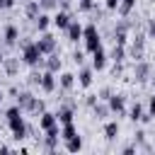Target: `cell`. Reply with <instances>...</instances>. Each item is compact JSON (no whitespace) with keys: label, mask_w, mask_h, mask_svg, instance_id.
I'll return each mask as SVG.
<instances>
[{"label":"cell","mask_w":155,"mask_h":155,"mask_svg":"<svg viewBox=\"0 0 155 155\" xmlns=\"http://www.w3.org/2000/svg\"><path fill=\"white\" fill-rule=\"evenodd\" d=\"M145 34H148V39H155V17L145 19Z\"/></svg>","instance_id":"d6a6232c"},{"label":"cell","mask_w":155,"mask_h":155,"mask_svg":"<svg viewBox=\"0 0 155 155\" xmlns=\"http://www.w3.org/2000/svg\"><path fill=\"white\" fill-rule=\"evenodd\" d=\"M0 46H2V34H0Z\"/></svg>","instance_id":"bcb514c9"},{"label":"cell","mask_w":155,"mask_h":155,"mask_svg":"<svg viewBox=\"0 0 155 155\" xmlns=\"http://www.w3.org/2000/svg\"><path fill=\"white\" fill-rule=\"evenodd\" d=\"M104 7H107L109 12H116V7H119V0H104Z\"/></svg>","instance_id":"ab89813d"},{"label":"cell","mask_w":155,"mask_h":155,"mask_svg":"<svg viewBox=\"0 0 155 155\" xmlns=\"http://www.w3.org/2000/svg\"><path fill=\"white\" fill-rule=\"evenodd\" d=\"M107 61H109V56H107V51L99 46L97 51H92V68L99 73V70H104L107 68Z\"/></svg>","instance_id":"2e32d148"},{"label":"cell","mask_w":155,"mask_h":155,"mask_svg":"<svg viewBox=\"0 0 155 155\" xmlns=\"http://www.w3.org/2000/svg\"><path fill=\"white\" fill-rule=\"evenodd\" d=\"M2 41H5L7 51L12 53V51L17 48V41H19V27H17V24H5V29H2Z\"/></svg>","instance_id":"277c9868"},{"label":"cell","mask_w":155,"mask_h":155,"mask_svg":"<svg viewBox=\"0 0 155 155\" xmlns=\"http://www.w3.org/2000/svg\"><path fill=\"white\" fill-rule=\"evenodd\" d=\"M0 116H2V111H0Z\"/></svg>","instance_id":"c3c4849f"},{"label":"cell","mask_w":155,"mask_h":155,"mask_svg":"<svg viewBox=\"0 0 155 155\" xmlns=\"http://www.w3.org/2000/svg\"><path fill=\"white\" fill-rule=\"evenodd\" d=\"M126 58H131V61H143V58H145V44L131 41V44L126 46Z\"/></svg>","instance_id":"8fae6325"},{"label":"cell","mask_w":155,"mask_h":155,"mask_svg":"<svg viewBox=\"0 0 155 155\" xmlns=\"http://www.w3.org/2000/svg\"><path fill=\"white\" fill-rule=\"evenodd\" d=\"M82 102H85V107H87V109H92V107L99 102V94H85V99H82Z\"/></svg>","instance_id":"d590c367"},{"label":"cell","mask_w":155,"mask_h":155,"mask_svg":"<svg viewBox=\"0 0 155 155\" xmlns=\"http://www.w3.org/2000/svg\"><path fill=\"white\" fill-rule=\"evenodd\" d=\"M82 29H85V27H82L78 19H73V22L68 24V29H65V39H68L70 44H78V41L82 39Z\"/></svg>","instance_id":"5bb4252c"},{"label":"cell","mask_w":155,"mask_h":155,"mask_svg":"<svg viewBox=\"0 0 155 155\" xmlns=\"http://www.w3.org/2000/svg\"><path fill=\"white\" fill-rule=\"evenodd\" d=\"M46 94H53L56 90H58V78H56V73H51V70H44V75H41V85H39Z\"/></svg>","instance_id":"30bf717a"},{"label":"cell","mask_w":155,"mask_h":155,"mask_svg":"<svg viewBox=\"0 0 155 155\" xmlns=\"http://www.w3.org/2000/svg\"><path fill=\"white\" fill-rule=\"evenodd\" d=\"M97 94H99V99H102V102H109V97L114 94V90H111V87L107 85V87H102V90H99Z\"/></svg>","instance_id":"e575fe53"},{"label":"cell","mask_w":155,"mask_h":155,"mask_svg":"<svg viewBox=\"0 0 155 155\" xmlns=\"http://www.w3.org/2000/svg\"><path fill=\"white\" fill-rule=\"evenodd\" d=\"M148 111H150V114L155 116V94H153V97L148 99Z\"/></svg>","instance_id":"b9f144b4"},{"label":"cell","mask_w":155,"mask_h":155,"mask_svg":"<svg viewBox=\"0 0 155 155\" xmlns=\"http://www.w3.org/2000/svg\"><path fill=\"white\" fill-rule=\"evenodd\" d=\"M121 153H124V155H133V153H138V145H136V143L124 145V148H121Z\"/></svg>","instance_id":"f35d334b"},{"label":"cell","mask_w":155,"mask_h":155,"mask_svg":"<svg viewBox=\"0 0 155 155\" xmlns=\"http://www.w3.org/2000/svg\"><path fill=\"white\" fill-rule=\"evenodd\" d=\"M41 111H46V102L36 97V102H34V109H31V116H39Z\"/></svg>","instance_id":"1f68e13d"},{"label":"cell","mask_w":155,"mask_h":155,"mask_svg":"<svg viewBox=\"0 0 155 155\" xmlns=\"http://www.w3.org/2000/svg\"><path fill=\"white\" fill-rule=\"evenodd\" d=\"M109 58H111L114 63H124V61H126V46L114 44V46H111V51H109Z\"/></svg>","instance_id":"603a6c76"},{"label":"cell","mask_w":155,"mask_h":155,"mask_svg":"<svg viewBox=\"0 0 155 155\" xmlns=\"http://www.w3.org/2000/svg\"><path fill=\"white\" fill-rule=\"evenodd\" d=\"M39 5H41V10H58V0H39Z\"/></svg>","instance_id":"836d02e7"},{"label":"cell","mask_w":155,"mask_h":155,"mask_svg":"<svg viewBox=\"0 0 155 155\" xmlns=\"http://www.w3.org/2000/svg\"><path fill=\"white\" fill-rule=\"evenodd\" d=\"M82 41H85V51H87V53H92V51H97V48L102 46V34H99V29H97V22L85 24V29H82Z\"/></svg>","instance_id":"6da1fadb"},{"label":"cell","mask_w":155,"mask_h":155,"mask_svg":"<svg viewBox=\"0 0 155 155\" xmlns=\"http://www.w3.org/2000/svg\"><path fill=\"white\" fill-rule=\"evenodd\" d=\"M75 78H78V75H73V73H68V70H61V73H58V87L65 90V92H70V90L75 87Z\"/></svg>","instance_id":"d6986e66"},{"label":"cell","mask_w":155,"mask_h":155,"mask_svg":"<svg viewBox=\"0 0 155 155\" xmlns=\"http://www.w3.org/2000/svg\"><path fill=\"white\" fill-rule=\"evenodd\" d=\"M65 150H68V153H80V150H82V138H80V136L68 138V140H65Z\"/></svg>","instance_id":"4316f807"},{"label":"cell","mask_w":155,"mask_h":155,"mask_svg":"<svg viewBox=\"0 0 155 155\" xmlns=\"http://www.w3.org/2000/svg\"><path fill=\"white\" fill-rule=\"evenodd\" d=\"M150 2H155V0H150Z\"/></svg>","instance_id":"681fc988"},{"label":"cell","mask_w":155,"mask_h":155,"mask_svg":"<svg viewBox=\"0 0 155 155\" xmlns=\"http://www.w3.org/2000/svg\"><path fill=\"white\" fill-rule=\"evenodd\" d=\"M41 75H44V70H41V68H34V70L27 75V85H31V87L41 85Z\"/></svg>","instance_id":"83f0119b"},{"label":"cell","mask_w":155,"mask_h":155,"mask_svg":"<svg viewBox=\"0 0 155 155\" xmlns=\"http://www.w3.org/2000/svg\"><path fill=\"white\" fill-rule=\"evenodd\" d=\"M70 58H73V63H75V65H78V68H80V65H85V53H82V51H80V48H75V51H73V56H70Z\"/></svg>","instance_id":"4dcf8cb0"},{"label":"cell","mask_w":155,"mask_h":155,"mask_svg":"<svg viewBox=\"0 0 155 155\" xmlns=\"http://www.w3.org/2000/svg\"><path fill=\"white\" fill-rule=\"evenodd\" d=\"M36 121H39V131H48L51 126H56L58 124V116H56V111H41L39 116H36Z\"/></svg>","instance_id":"4fadbf2b"},{"label":"cell","mask_w":155,"mask_h":155,"mask_svg":"<svg viewBox=\"0 0 155 155\" xmlns=\"http://www.w3.org/2000/svg\"><path fill=\"white\" fill-rule=\"evenodd\" d=\"M109 109H111V114H116V116H126V114H128V111H126V97L119 94V92H114V94L109 97Z\"/></svg>","instance_id":"9c48e42d"},{"label":"cell","mask_w":155,"mask_h":155,"mask_svg":"<svg viewBox=\"0 0 155 155\" xmlns=\"http://www.w3.org/2000/svg\"><path fill=\"white\" fill-rule=\"evenodd\" d=\"M150 78H153V65L145 58L143 61H133V80L140 82V85H145Z\"/></svg>","instance_id":"3957f363"},{"label":"cell","mask_w":155,"mask_h":155,"mask_svg":"<svg viewBox=\"0 0 155 155\" xmlns=\"http://www.w3.org/2000/svg\"><path fill=\"white\" fill-rule=\"evenodd\" d=\"M70 22H73V17H70V12H68V10H56V15H53V27H56V29L65 31Z\"/></svg>","instance_id":"9a60e30c"},{"label":"cell","mask_w":155,"mask_h":155,"mask_svg":"<svg viewBox=\"0 0 155 155\" xmlns=\"http://www.w3.org/2000/svg\"><path fill=\"white\" fill-rule=\"evenodd\" d=\"M15 102L19 104V109H22L24 114H31V109H34V102H36V97H34V92H29V90H19V94L15 97Z\"/></svg>","instance_id":"52a82bcc"},{"label":"cell","mask_w":155,"mask_h":155,"mask_svg":"<svg viewBox=\"0 0 155 155\" xmlns=\"http://www.w3.org/2000/svg\"><path fill=\"white\" fill-rule=\"evenodd\" d=\"M19 63H22V58H17V56H5L2 63H0V68H2V73H5L7 78H15V75L19 73Z\"/></svg>","instance_id":"ba28073f"},{"label":"cell","mask_w":155,"mask_h":155,"mask_svg":"<svg viewBox=\"0 0 155 155\" xmlns=\"http://www.w3.org/2000/svg\"><path fill=\"white\" fill-rule=\"evenodd\" d=\"M70 7H73V0H58V10H68L70 12Z\"/></svg>","instance_id":"60d3db41"},{"label":"cell","mask_w":155,"mask_h":155,"mask_svg":"<svg viewBox=\"0 0 155 155\" xmlns=\"http://www.w3.org/2000/svg\"><path fill=\"white\" fill-rule=\"evenodd\" d=\"M39 12H44L41 10V5H39V0H24V17L27 19H36L39 17Z\"/></svg>","instance_id":"44dd1931"},{"label":"cell","mask_w":155,"mask_h":155,"mask_svg":"<svg viewBox=\"0 0 155 155\" xmlns=\"http://www.w3.org/2000/svg\"><path fill=\"white\" fill-rule=\"evenodd\" d=\"M22 114H24V111H22V109H19V104L15 102V104H12V107H10L2 116H5V119H15V116H22Z\"/></svg>","instance_id":"f546056e"},{"label":"cell","mask_w":155,"mask_h":155,"mask_svg":"<svg viewBox=\"0 0 155 155\" xmlns=\"http://www.w3.org/2000/svg\"><path fill=\"white\" fill-rule=\"evenodd\" d=\"M63 68V58H61V48L44 56V63H41V70H51V73H61Z\"/></svg>","instance_id":"8992f818"},{"label":"cell","mask_w":155,"mask_h":155,"mask_svg":"<svg viewBox=\"0 0 155 155\" xmlns=\"http://www.w3.org/2000/svg\"><path fill=\"white\" fill-rule=\"evenodd\" d=\"M73 136H78V128H75V124H73V121H68V124H61V140H68V138H73Z\"/></svg>","instance_id":"484cf974"},{"label":"cell","mask_w":155,"mask_h":155,"mask_svg":"<svg viewBox=\"0 0 155 155\" xmlns=\"http://www.w3.org/2000/svg\"><path fill=\"white\" fill-rule=\"evenodd\" d=\"M15 5H17V0H5V7H7V10H10V7H15Z\"/></svg>","instance_id":"7bdbcfd3"},{"label":"cell","mask_w":155,"mask_h":155,"mask_svg":"<svg viewBox=\"0 0 155 155\" xmlns=\"http://www.w3.org/2000/svg\"><path fill=\"white\" fill-rule=\"evenodd\" d=\"M0 10H7V7H5V0H0Z\"/></svg>","instance_id":"f6af8a7d"},{"label":"cell","mask_w":155,"mask_h":155,"mask_svg":"<svg viewBox=\"0 0 155 155\" xmlns=\"http://www.w3.org/2000/svg\"><path fill=\"white\" fill-rule=\"evenodd\" d=\"M92 116L97 119V121H107L109 116H111V109H109V102H97L94 107H92Z\"/></svg>","instance_id":"e0dca14e"},{"label":"cell","mask_w":155,"mask_h":155,"mask_svg":"<svg viewBox=\"0 0 155 155\" xmlns=\"http://www.w3.org/2000/svg\"><path fill=\"white\" fill-rule=\"evenodd\" d=\"M124 70H126V68H124V63H114V68H111V78H121V75H124Z\"/></svg>","instance_id":"74e56055"},{"label":"cell","mask_w":155,"mask_h":155,"mask_svg":"<svg viewBox=\"0 0 155 155\" xmlns=\"http://www.w3.org/2000/svg\"><path fill=\"white\" fill-rule=\"evenodd\" d=\"M143 114H145V109H143V104H140V102H133V107L128 109V119H131L133 124H140V119H143Z\"/></svg>","instance_id":"d4e9b609"},{"label":"cell","mask_w":155,"mask_h":155,"mask_svg":"<svg viewBox=\"0 0 155 155\" xmlns=\"http://www.w3.org/2000/svg\"><path fill=\"white\" fill-rule=\"evenodd\" d=\"M36 46L41 48V53H44V56H48V53L58 51V41H56V36H53V34H48V31H41V34H39Z\"/></svg>","instance_id":"5b68a950"},{"label":"cell","mask_w":155,"mask_h":155,"mask_svg":"<svg viewBox=\"0 0 155 155\" xmlns=\"http://www.w3.org/2000/svg\"><path fill=\"white\" fill-rule=\"evenodd\" d=\"M0 63H2V56H0Z\"/></svg>","instance_id":"7dc6e473"},{"label":"cell","mask_w":155,"mask_h":155,"mask_svg":"<svg viewBox=\"0 0 155 155\" xmlns=\"http://www.w3.org/2000/svg\"><path fill=\"white\" fill-rule=\"evenodd\" d=\"M51 24H53V17H51L46 10H44V12H39V17L34 19V29H36L39 34H41V31H48V27H51Z\"/></svg>","instance_id":"ac0fdd59"},{"label":"cell","mask_w":155,"mask_h":155,"mask_svg":"<svg viewBox=\"0 0 155 155\" xmlns=\"http://www.w3.org/2000/svg\"><path fill=\"white\" fill-rule=\"evenodd\" d=\"M133 143H136V145H143V143H145V131H143V128H138V131L133 133Z\"/></svg>","instance_id":"8d00e7d4"},{"label":"cell","mask_w":155,"mask_h":155,"mask_svg":"<svg viewBox=\"0 0 155 155\" xmlns=\"http://www.w3.org/2000/svg\"><path fill=\"white\" fill-rule=\"evenodd\" d=\"M92 80H94V68L92 65L90 68L87 65H80V70H78V85L87 90V87H92Z\"/></svg>","instance_id":"7c38bea8"},{"label":"cell","mask_w":155,"mask_h":155,"mask_svg":"<svg viewBox=\"0 0 155 155\" xmlns=\"http://www.w3.org/2000/svg\"><path fill=\"white\" fill-rule=\"evenodd\" d=\"M136 2H138V0H119V7H116L119 17H128V15L136 10Z\"/></svg>","instance_id":"cb8c5ba5"},{"label":"cell","mask_w":155,"mask_h":155,"mask_svg":"<svg viewBox=\"0 0 155 155\" xmlns=\"http://www.w3.org/2000/svg\"><path fill=\"white\" fill-rule=\"evenodd\" d=\"M119 131H121V126H119V121H107L104 124V138L107 140H116V136H119Z\"/></svg>","instance_id":"7402d4cb"},{"label":"cell","mask_w":155,"mask_h":155,"mask_svg":"<svg viewBox=\"0 0 155 155\" xmlns=\"http://www.w3.org/2000/svg\"><path fill=\"white\" fill-rule=\"evenodd\" d=\"M94 7H97L94 0H78V10H80V12H92Z\"/></svg>","instance_id":"f1b7e54d"},{"label":"cell","mask_w":155,"mask_h":155,"mask_svg":"<svg viewBox=\"0 0 155 155\" xmlns=\"http://www.w3.org/2000/svg\"><path fill=\"white\" fill-rule=\"evenodd\" d=\"M7 128H10V133H12V140H15V143H22L24 138H29L24 116H15V119H7Z\"/></svg>","instance_id":"7a4b0ae2"},{"label":"cell","mask_w":155,"mask_h":155,"mask_svg":"<svg viewBox=\"0 0 155 155\" xmlns=\"http://www.w3.org/2000/svg\"><path fill=\"white\" fill-rule=\"evenodd\" d=\"M56 116H58V124H68V121L75 119V107H70V104H61L58 111H56Z\"/></svg>","instance_id":"ffe728a7"},{"label":"cell","mask_w":155,"mask_h":155,"mask_svg":"<svg viewBox=\"0 0 155 155\" xmlns=\"http://www.w3.org/2000/svg\"><path fill=\"white\" fill-rule=\"evenodd\" d=\"M10 150H12L10 145H0V153H10Z\"/></svg>","instance_id":"ee69618b"}]
</instances>
